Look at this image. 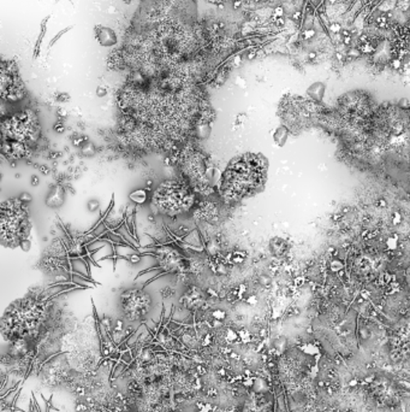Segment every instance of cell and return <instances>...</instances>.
Listing matches in <instances>:
<instances>
[{
    "instance_id": "6da1fadb",
    "label": "cell",
    "mask_w": 410,
    "mask_h": 412,
    "mask_svg": "<svg viewBox=\"0 0 410 412\" xmlns=\"http://www.w3.org/2000/svg\"><path fill=\"white\" fill-rule=\"evenodd\" d=\"M315 125L338 142L349 166L396 187L410 186V105L384 103L344 116L320 103Z\"/></svg>"
},
{
    "instance_id": "7a4b0ae2",
    "label": "cell",
    "mask_w": 410,
    "mask_h": 412,
    "mask_svg": "<svg viewBox=\"0 0 410 412\" xmlns=\"http://www.w3.org/2000/svg\"><path fill=\"white\" fill-rule=\"evenodd\" d=\"M266 166V160L259 155H244L234 160L220 183L223 198L231 203L258 191L265 181Z\"/></svg>"
},
{
    "instance_id": "3957f363",
    "label": "cell",
    "mask_w": 410,
    "mask_h": 412,
    "mask_svg": "<svg viewBox=\"0 0 410 412\" xmlns=\"http://www.w3.org/2000/svg\"><path fill=\"white\" fill-rule=\"evenodd\" d=\"M314 367L313 355L297 346L288 347L276 360V376L285 391H290L301 385Z\"/></svg>"
},
{
    "instance_id": "277c9868",
    "label": "cell",
    "mask_w": 410,
    "mask_h": 412,
    "mask_svg": "<svg viewBox=\"0 0 410 412\" xmlns=\"http://www.w3.org/2000/svg\"><path fill=\"white\" fill-rule=\"evenodd\" d=\"M320 103L321 101L313 100L311 98L285 97L279 106L281 123L293 134H299L303 130L314 127Z\"/></svg>"
},
{
    "instance_id": "5b68a950",
    "label": "cell",
    "mask_w": 410,
    "mask_h": 412,
    "mask_svg": "<svg viewBox=\"0 0 410 412\" xmlns=\"http://www.w3.org/2000/svg\"><path fill=\"white\" fill-rule=\"evenodd\" d=\"M30 230L29 219L25 205L22 200L11 199L2 204L1 207V235L2 242L9 239L7 244L20 245Z\"/></svg>"
},
{
    "instance_id": "8992f818",
    "label": "cell",
    "mask_w": 410,
    "mask_h": 412,
    "mask_svg": "<svg viewBox=\"0 0 410 412\" xmlns=\"http://www.w3.org/2000/svg\"><path fill=\"white\" fill-rule=\"evenodd\" d=\"M194 203V196L186 186L178 182L161 183L153 196V205L168 216L188 211Z\"/></svg>"
},
{
    "instance_id": "52a82bcc",
    "label": "cell",
    "mask_w": 410,
    "mask_h": 412,
    "mask_svg": "<svg viewBox=\"0 0 410 412\" xmlns=\"http://www.w3.org/2000/svg\"><path fill=\"white\" fill-rule=\"evenodd\" d=\"M9 132V137L15 142L35 140L37 135V124L34 115L30 111H23L15 115L2 125V133Z\"/></svg>"
},
{
    "instance_id": "ba28073f",
    "label": "cell",
    "mask_w": 410,
    "mask_h": 412,
    "mask_svg": "<svg viewBox=\"0 0 410 412\" xmlns=\"http://www.w3.org/2000/svg\"><path fill=\"white\" fill-rule=\"evenodd\" d=\"M149 298L142 292H127L122 298L124 316L130 321H140L149 310Z\"/></svg>"
},
{
    "instance_id": "9c48e42d",
    "label": "cell",
    "mask_w": 410,
    "mask_h": 412,
    "mask_svg": "<svg viewBox=\"0 0 410 412\" xmlns=\"http://www.w3.org/2000/svg\"><path fill=\"white\" fill-rule=\"evenodd\" d=\"M242 412H274L273 396L262 392L248 394L243 400Z\"/></svg>"
},
{
    "instance_id": "30bf717a",
    "label": "cell",
    "mask_w": 410,
    "mask_h": 412,
    "mask_svg": "<svg viewBox=\"0 0 410 412\" xmlns=\"http://www.w3.org/2000/svg\"><path fill=\"white\" fill-rule=\"evenodd\" d=\"M241 362L244 364L245 368L255 371L262 367V359H261L260 353L256 351L254 347H244L240 352Z\"/></svg>"
},
{
    "instance_id": "8fae6325",
    "label": "cell",
    "mask_w": 410,
    "mask_h": 412,
    "mask_svg": "<svg viewBox=\"0 0 410 412\" xmlns=\"http://www.w3.org/2000/svg\"><path fill=\"white\" fill-rule=\"evenodd\" d=\"M95 38L100 45L104 47H111L117 43L116 32L109 27H102V25L95 27Z\"/></svg>"
},
{
    "instance_id": "7c38bea8",
    "label": "cell",
    "mask_w": 410,
    "mask_h": 412,
    "mask_svg": "<svg viewBox=\"0 0 410 412\" xmlns=\"http://www.w3.org/2000/svg\"><path fill=\"white\" fill-rule=\"evenodd\" d=\"M64 201V191L60 186H56L51 189L50 194L47 196L46 203L51 207H59Z\"/></svg>"
},
{
    "instance_id": "4fadbf2b",
    "label": "cell",
    "mask_w": 410,
    "mask_h": 412,
    "mask_svg": "<svg viewBox=\"0 0 410 412\" xmlns=\"http://www.w3.org/2000/svg\"><path fill=\"white\" fill-rule=\"evenodd\" d=\"M48 20H50V16L45 17V19H43V21L41 22V33H40L39 38H37V42H35V47H34V58H37V56L40 55L41 43H42L43 37H45V34H46V27H47V22H48Z\"/></svg>"
},
{
    "instance_id": "5bb4252c",
    "label": "cell",
    "mask_w": 410,
    "mask_h": 412,
    "mask_svg": "<svg viewBox=\"0 0 410 412\" xmlns=\"http://www.w3.org/2000/svg\"><path fill=\"white\" fill-rule=\"evenodd\" d=\"M289 129L286 127H284V125H281V127H279L278 129L276 130V133H274L273 137H274V141L277 142V145L278 146H283L285 144L286 139H288V135H289Z\"/></svg>"
},
{
    "instance_id": "9a60e30c",
    "label": "cell",
    "mask_w": 410,
    "mask_h": 412,
    "mask_svg": "<svg viewBox=\"0 0 410 412\" xmlns=\"http://www.w3.org/2000/svg\"><path fill=\"white\" fill-rule=\"evenodd\" d=\"M129 198H130V200L134 201L135 204H138V205H142V204L146 203V200H147L148 196H147V192H146L145 189H136V191H135V192L130 193Z\"/></svg>"
},
{
    "instance_id": "2e32d148",
    "label": "cell",
    "mask_w": 410,
    "mask_h": 412,
    "mask_svg": "<svg viewBox=\"0 0 410 412\" xmlns=\"http://www.w3.org/2000/svg\"><path fill=\"white\" fill-rule=\"evenodd\" d=\"M71 28H73V27H68V28H64V29H63V30H60V32H59V33H58V34H57V35H56V37H55V38H53V39H52V40H51L50 45H48V48H52V47H53V45H55V43H56V42H57L59 39H60V37H63V35H64V34H65V33H68V32H69V30H70V29H71Z\"/></svg>"
},
{
    "instance_id": "e0dca14e",
    "label": "cell",
    "mask_w": 410,
    "mask_h": 412,
    "mask_svg": "<svg viewBox=\"0 0 410 412\" xmlns=\"http://www.w3.org/2000/svg\"><path fill=\"white\" fill-rule=\"evenodd\" d=\"M123 1H124L125 4H130V2H131L132 0H123Z\"/></svg>"
}]
</instances>
